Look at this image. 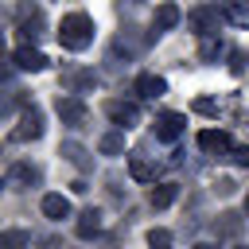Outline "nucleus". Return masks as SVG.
I'll return each mask as SVG.
<instances>
[{
    "instance_id": "obj_5",
    "label": "nucleus",
    "mask_w": 249,
    "mask_h": 249,
    "mask_svg": "<svg viewBox=\"0 0 249 249\" xmlns=\"http://www.w3.org/2000/svg\"><path fill=\"white\" fill-rule=\"evenodd\" d=\"M105 113H109V121H113L121 132L132 128V124H140V105H136V101H109Z\"/></svg>"
},
{
    "instance_id": "obj_16",
    "label": "nucleus",
    "mask_w": 249,
    "mask_h": 249,
    "mask_svg": "<svg viewBox=\"0 0 249 249\" xmlns=\"http://www.w3.org/2000/svg\"><path fill=\"white\" fill-rule=\"evenodd\" d=\"M97 152H101V156H121V152H124V132H105V136L97 140Z\"/></svg>"
},
{
    "instance_id": "obj_2",
    "label": "nucleus",
    "mask_w": 249,
    "mask_h": 249,
    "mask_svg": "<svg viewBox=\"0 0 249 249\" xmlns=\"http://www.w3.org/2000/svg\"><path fill=\"white\" fill-rule=\"evenodd\" d=\"M39 136H43V113H39L35 105H23L19 124L12 128V140H16V144H27V140H39Z\"/></svg>"
},
{
    "instance_id": "obj_6",
    "label": "nucleus",
    "mask_w": 249,
    "mask_h": 249,
    "mask_svg": "<svg viewBox=\"0 0 249 249\" xmlns=\"http://www.w3.org/2000/svg\"><path fill=\"white\" fill-rule=\"evenodd\" d=\"M183 113H160L156 117V140H163V144H175L179 136H183Z\"/></svg>"
},
{
    "instance_id": "obj_11",
    "label": "nucleus",
    "mask_w": 249,
    "mask_h": 249,
    "mask_svg": "<svg viewBox=\"0 0 249 249\" xmlns=\"http://www.w3.org/2000/svg\"><path fill=\"white\" fill-rule=\"evenodd\" d=\"M74 230H78V237H82V241L97 237V233H101V210H93V206H89V210H82V218H78V226H74Z\"/></svg>"
},
{
    "instance_id": "obj_12",
    "label": "nucleus",
    "mask_w": 249,
    "mask_h": 249,
    "mask_svg": "<svg viewBox=\"0 0 249 249\" xmlns=\"http://www.w3.org/2000/svg\"><path fill=\"white\" fill-rule=\"evenodd\" d=\"M136 93H140V97H163V93H167V82H163L160 74H140V78H136Z\"/></svg>"
},
{
    "instance_id": "obj_27",
    "label": "nucleus",
    "mask_w": 249,
    "mask_h": 249,
    "mask_svg": "<svg viewBox=\"0 0 249 249\" xmlns=\"http://www.w3.org/2000/svg\"><path fill=\"white\" fill-rule=\"evenodd\" d=\"M191 249H218V245H210V241H198V245H191Z\"/></svg>"
},
{
    "instance_id": "obj_19",
    "label": "nucleus",
    "mask_w": 249,
    "mask_h": 249,
    "mask_svg": "<svg viewBox=\"0 0 249 249\" xmlns=\"http://www.w3.org/2000/svg\"><path fill=\"white\" fill-rule=\"evenodd\" d=\"M62 156H66V160H70L74 167H86V163H89L86 148H82V144H74V140H66V144H62Z\"/></svg>"
},
{
    "instance_id": "obj_9",
    "label": "nucleus",
    "mask_w": 249,
    "mask_h": 249,
    "mask_svg": "<svg viewBox=\"0 0 249 249\" xmlns=\"http://www.w3.org/2000/svg\"><path fill=\"white\" fill-rule=\"evenodd\" d=\"M12 62H16L19 70H31V74L47 70V54H43V51H35V47H27V43H23V47L12 54Z\"/></svg>"
},
{
    "instance_id": "obj_3",
    "label": "nucleus",
    "mask_w": 249,
    "mask_h": 249,
    "mask_svg": "<svg viewBox=\"0 0 249 249\" xmlns=\"http://www.w3.org/2000/svg\"><path fill=\"white\" fill-rule=\"evenodd\" d=\"M54 113H58V117H62V124H70V128H82V124H86V117H89L86 101H82V97H74V93H62V97L54 101Z\"/></svg>"
},
{
    "instance_id": "obj_18",
    "label": "nucleus",
    "mask_w": 249,
    "mask_h": 249,
    "mask_svg": "<svg viewBox=\"0 0 249 249\" xmlns=\"http://www.w3.org/2000/svg\"><path fill=\"white\" fill-rule=\"evenodd\" d=\"M66 86H70V89H97V74H93V70H78V74L66 78Z\"/></svg>"
},
{
    "instance_id": "obj_28",
    "label": "nucleus",
    "mask_w": 249,
    "mask_h": 249,
    "mask_svg": "<svg viewBox=\"0 0 249 249\" xmlns=\"http://www.w3.org/2000/svg\"><path fill=\"white\" fill-rule=\"evenodd\" d=\"M245 214H249V195H245Z\"/></svg>"
},
{
    "instance_id": "obj_4",
    "label": "nucleus",
    "mask_w": 249,
    "mask_h": 249,
    "mask_svg": "<svg viewBox=\"0 0 249 249\" xmlns=\"http://www.w3.org/2000/svg\"><path fill=\"white\" fill-rule=\"evenodd\" d=\"M187 23L198 31V35H206V39H214L218 35V23H222V16H218V8H210V4H202V8H195L191 16H187Z\"/></svg>"
},
{
    "instance_id": "obj_7",
    "label": "nucleus",
    "mask_w": 249,
    "mask_h": 249,
    "mask_svg": "<svg viewBox=\"0 0 249 249\" xmlns=\"http://www.w3.org/2000/svg\"><path fill=\"white\" fill-rule=\"evenodd\" d=\"M198 148L210 152V156H226V152L233 148V140H230L226 128H202V132H198Z\"/></svg>"
},
{
    "instance_id": "obj_10",
    "label": "nucleus",
    "mask_w": 249,
    "mask_h": 249,
    "mask_svg": "<svg viewBox=\"0 0 249 249\" xmlns=\"http://www.w3.org/2000/svg\"><path fill=\"white\" fill-rule=\"evenodd\" d=\"M43 214L51 218V222H62V218H70V198L66 195H43Z\"/></svg>"
},
{
    "instance_id": "obj_23",
    "label": "nucleus",
    "mask_w": 249,
    "mask_h": 249,
    "mask_svg": "<svg viewBox=\"0 0 249 249\" xmlns=\"http://www.w3.org/2000/svg\"><path fill=\"white\" fill-rule=\"evenodd\" d=\"M198 54H202V62H214V58H218V54H222V43H218V39H206V43H202V51H198Z\"/></svg>"
},
{
    "instance_id": "obj_17",
    "label": "nucleus",
    "mask_w": 249,
    "mask_h": 249,
    "mask_svg": "<svg viewBox=\"0 0 249 249\" xmlns=\"http://www.w3.org/2000/svg\"><path fill=\"white\" fill-rule=\"evenodd\" d=\"M27 241H31L27 230H4L0 233V249H27Z\"/></svg>"
},
{
    "instance_id": "obj_29",
    "label": "nucleus",
    "mask_w": 249,
    "mask_h": 249,
    "mask_svg": "<svg viewBox=\"0 0 249 249\" xmlns=\"http://www.w3.org/2000/svg\"><path fill=\"white\" fill-rule=\"evenodd\" d=\"M0 191H4V179H0Z\"/></svg>"
},
{
    "instance_id": "obj_22",
    "label": "nucleus",
    "mask_w": 249,
    "mask_h": 249,
    "mask_svg": "<svg viewBox=\"0 0 249 249\" xmlns=\"http://www.w3.org/2000/svg\"><path fill=\"white\" fill-rule=\"evenodd\" d=\"M19 183H39V167H31V163H16V171H12Z\"/></svg>"
},
{
    "instance_id": "obj_13",
    "label": "nucleus",
    "mask_w": 249,
    "mask_h": 249,
    "mask_svg": "<svg viewBox=\"0 0 249 249\" xmlns=\"http://www.w3.org/2000/svg\"><path fill=\"white\" fill-rule=\"evenodd\" d=\"M128 175H132L136 183H152V179H156V163H152L148 156H128Z\"/></svg>"
},
{
    "instance_id": "obj_31",
    "label": "nucleus",
    "mask_w": 249,
    "mask_h": 249,
    "mask_svg": "<svg viewBox=\"0 0 249 249\" xmlns=\"http://www.w3.org/2000/svg\"><path fill=\"white\" fill-rule=\"evenodd\" d=\"M233 249H245V245H233Z\"/></svg>"
},
{
    "instance_id": "obj_30",
    "label": "nucleus",
    "mask_w": 249,
    "mask_h": 249,
    "mask_svg": "<svg viewBox=\"0 0 249 249\" xmlns=\"http://www.w3.org/2000/svg\"><path fill=\"white\" fill-rule=\"evenodd\" d=\"M0 47H4V35H0Z\"/></svg>"
},
{
    "instance_id": "obj_14",
    "label": "nucleus",
    "mask_w": 249,
    "mask_h": 249,
    "mask_svg": "<svg viewBox=\"0 0 249 249\" xmlns=\"http://www.w3.org/2000/svg\"><path fill=\"white\" fill-rule=\"evenodd\" d=\"M179 19H183V16H179V8H175L171 0H163V4L156 8V23H152V27H156V31H171Z\"/></svg>"
},
{
    "instance_id": "obj_15",
    "label": "nucleus",
    "mask_w": 249,
    "mask_h": 249,
    "mask_svg": "<svg viewBox=\"0 0 249 249\" xmlns=\"http://www.w3.org/2000/svg\"><path fill=\"white\" fill-rule=\"evenodd\" d=\"M175 198H179V183H160V187H152V206H156V210H167Z\"/></svg>"
},
{
    "instance_id": "obj_20",
    "label": "nucleus",
    "mask_w": 249,
    "mask_h": 249,
    "mask_svg": "<svg viewBox=\"0 0 249 249\" xmlns=\"http://www.w3.org/2000/svg\"><path fill=\"white\" fill-rule=\"evenodd\" d=\"M214 230L226 233V237H233V233L241 230V218H237V214H222V222H214Z\"/></svg>"
},
{
    "instance_id": "obj_26",
    "label": "nucleus",
    "mask_w": 249,
    "mask_h": 249,
    "mask_svg": "<svg viewBox=\"0 0 249 249\" xmlns=\"http://www.w3.org/2000/svg\"><path fill=\"white\" fill-rule=\"evenodd\" d=\"M233 163H249V148H233Z\"/></svg>"
},
{
    "instance_id": "obj_24",
    "label": "nucleus",
    "mask_w": 249,
    "mask_h": 249,
    "mask_svg": "<svg viewBox=\"0 0 249 249\" xmlns=\"http://www.w3.org/2000/svg\"><path fill=\"white\" fill-rule=\"evenodd\" d=\"M195 113H206V117H214V113H218V101H210V97H198V101H195Z\"/></svg>"
},
{
    "instance_id": "obj_1",
    "label": "nucleus",
    "mask_w": 249,
    "mask_h": 249,
    "mask_svg": "<svg viewBox=\"0 0 249 249\" xmlns=\"http://www.w3.org/2000/svg\"><path fill=\"white\" fill-rule=\"evenodd\" d=\"M93 19L86 16V12H70V16H62V23H58V43L66 47V51H86L89 43H93Z\"/></svg>"
},
{
    "instance_id": "obj_8",
    "label": "nucleus",
    "mask_w": 249,
    "mask_h": 249,
    "mask_svg": "<svg viewBox=\"0 0 249 249\" xmlns=\"http://www.w3.org/2000/svg\"><path fill=\"white\" fill-rule=\"evenodd\" d=\"M19 35H23L27 43L43 35V12H39V8H31V4L19 8Z\"/></svg>"
},
{
    "instance_id": "obj_25",
    "label": "nucleus",
    "mask_w": 249,
    "mask_h": 249,
    "mask_svg": "<svg viewBox=\"0 0 249 249\" xmlns=\"http://www.w3.org/2000/svg\"><path fill=\"white\" fill-rule=\"evenodd\" d=\"M230 70H233V74L245 70V54H241V51H230Z\"/></svg>"
},
{
    "instance_id": "obj_21",
    "label": "nucleus",
    "mask_w": 249,
    "mask_h": 249,
    "mask_svg": "<svg viewBox=\"0 0 249 249\" xmlns=\"http://www.w3.org/2000/svg\"><path fill=\"white\" fill-rule=\"evenodd\" d=\"M148 249H175V245H171V233H167V230H152V233H148Z\"/></svg>"
}]
</instances>
